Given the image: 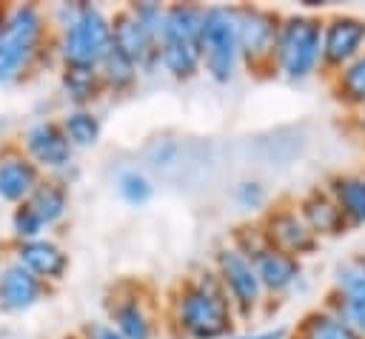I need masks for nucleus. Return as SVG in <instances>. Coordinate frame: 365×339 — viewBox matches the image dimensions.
<instances>
[{"label": "nucleus", "instance_id": "28", "mask_svg": "<svg viewBox=\"0 0 365 339\" xmlns=\"http://www.w3.org/2000/svg\"><path fill=\"white\" fill-rule=\"evenodd\" d=\"M37 236H46V228H43L40 217L26 202L14 205V211H11V239L14 242H29V239H37Z\"/></svg>", "mask_w": 365, "mask_h": 339}, {"label": "nucleus", "instance_id": "2", "mask_svg": "<svg viewBox=\"0 0 365 339\" xmlns=\"http://www.w3.org/2000/svg\"><path fill=\"white\" fill-rule=\"evenodd\" d=\"M48 48L54 51V37L40 6H0V85L26 77Z\"/></svg>", "mask_w": 365, "mask_h": 339}, {"label": "nucleus", "instance_id": "22", "mask_svg": "<svg viewBox=\"0 0 365 339\" xmlns=\"http://www.w3.org/2000/svg\"><path fill=\"white\" fill-rule=\"evenodd\" d=\"M328 194L345 214L348 225H365V177H356V174L331 177Z\"/></svg>", "mask_w": 365, "mask_h": 339}, {"label": "nucleus", "instance_id": "16", "mask_svg": "<svg viewBox=\"0 0 365 339\" xmlns=\"http://www.w3.org/2000/svg\"><path fill=\"white\" fill-rule=\"evenodd\" d=\"M51 293V285L37 279L9 254L0 259V313H26Z\"/></svg>", "mask_w": 365, "mask_h": 339}, {"label": "nucleus", "instance_id": "30", "mask_svg": "<svg viewBox=\"0 0 365 339\" xmlns=\"http://www.w3.org/2000/svg\"><path fill=\"white\" fill-rule=\"evenodd\" d=\"M331 311L339 313L354 330H359L365 336V302H354V299H342V296H334L331 302Z\"/></svg>", "mask_w": 365, "mask_h": 339}, {"label": "nucleus", "instance_id": "20", "mask_svg": "<svg viewBox=\"0 0 365 339\" xmlns=\"http://www.w3.org/2000/svg\"><path fill=\"white\" fill-rule=\"evenodd\" d=\"M288 339H365V336L359 330H354L331 308H317V311L305 313L297 322V328H291Z\"/></svg>", "mask_w": 365, "mask_h": 339}, {"label": "nucleus", "instance_id": "23", "mask_svg": "<svg viewBox=\"0 0 365 339\" xmlns=\"http://www.w3.org/2000/svg\"><path fill=\"white\" fill-rule=\"evenodd\" d=\"M97 71H100L103 88H106V91H114V94H125V91H131V88L137 85V80H140V68H137V63H134L128 54H123L114 43L108 46V51H106V57L100 60Z\"/></svg>", "mask_w": 365, "mask_h": 339}, {"label": "nucleus", "instance_id": "5", "mask_svg": "<svg viewBox=\"0 0 365 339\" xmlns=\"http://www.w3.org/2000/svg\"><path fill=\"white\" fill-rule=\"evenodd\" d=\"M165 6L163 3H131L111 14V43L128 54L140 74H154L160 68V34H163Z\"/></svg>", "mask_w": 365, "mask_h": 339}, {"label": "nucleus", "instance_id": "3", "mask_svg": "<svg viewBox=\"0 0 365 339\" xmlns=\"http://www.w3.org/2000/svg\"><path fill=\"white\" fill-rule=\"evenodd\" d=\"M63 23L54 37V54L63 66L97 68L111 46V14L94 3H66Z\"/></svg>", "mask_w": 365, "mask_h": 339}, {"label": "nucleus", "instance_id": "21", "mask_svg": "<svg viewBox=\"0 0 365 339\" xmlns=\"http://www.w3.org/2000/svg\"><path fill=\"white\" fill-rule=\"evenodd\" d=\"M60 88H63L66 100L71 103V108H88V103H94L106 91L100 71L91 66H63Z\"/></svg>", "mask_w": 365, "mask_h": 339}, {"label": "nucleus", "instance_id": "11", "mask_svg": "<svg viewBox=\"0 0 365 339\" xmlns=\"http://www.w3.org/2000/svg\"><path fill=\"white\" fill-rule=\"evenodd\" d=\"M106 322L123 339H157L160 319L151 296L137 282H120L106 296Z\"/></svg>", "mask_w": 365, "mask_h": 339}, {"label": "nucleus", "instance_id": "33", "mask_svg": "<svg viewBox=\"0 0 365 339\" xmlns=\"http://www.w3.org/2000/svg\"><path fill=\"white\" fill-rule=\"evenodd\" d=\"M57 339H83L77 330H71V333H63V336H57Z\"/></svg>", "mask_w": 365, "mask_h": 339}, {"label": "nucleus", "instance_id": "26", "mask_svg": "<svg viewBox=\"0 0 365 339\" xmlns=\"http://www.w3.org/2000/svg\"><path fill=\"white\" fill-rule=\"evenodd\" d=\"M336 94L351 105H365V51L336 71Z\"/></svg>", "mask_w": 365, "mask_h": 339}, {"label": "nucleus", "instance_id": "9", "mask_svg": "<svg viewBox=\"0 0 365 339\" xmlns=\"http://www.w3.org/2000/svg\"><path fill=\"white\" fill-rule=\"evenodd\" d=\"M211 268L220 276V282H222V288L228 293V302H231L237 319L240 322H248V319L259 316V311L265 308L268 296H265L262 282H259L254 265L248 262V256L237 245L225 242V245L217 248Z\"/></svg>", "mask_w": 365, "mask_h": 339}, {"label": "nucleus", "instance_id": "15", "mask_svg": "<svg viewBox=\"0 0 365 339\" xmlns=\"http://www.w3.org/2000/svg\"><path fill=\"white\" fill-rule=\"evenodd\" d=\"M9 256L14 262H20L26 271H31L37 279H43L46 285H60L71 268L68 251L51 236H37L29 242H11Z\"/></svg>", "mask_w": 365, "mask_h": 339}, {"label": "nucleus", "instance_id": "32", "mask_svg": "<svg viewBox=\"0 0 365 339\" xmlns=\"http://www.w3.org/2000/svg\"><path fill=\"white\" fill-rule=\"evenodd\" d=\"M291 328L285 325H274V328H262V330H251V333H240V336H228V339H288Z\"/></svg>", "mask_w": 365, "mask_h": 339}, {"label": "nucleus", "instance_id": "19", "mask_svg": "<svg viewBox=\"0 0 365 339\" xmlns=\"http://www.w3.org/2000/svg\"><path fill=\"white\" fill-rule=\"evenodd\" d=\"M26 205L40 217L43 228L48 231V228L60 225L66 219V214H68V188H66V182L60 177H48L46 174L40 179V185L31 191V197L26 199Z\"/></svg>", "mask_w": 365, "mask_h": 339}, {"label": "nucleus", "instance_id": "13", "mask_svg": "<svg viewBox=\"0 0 365 339\" xmlns=\"http://www.w3.org/2000/svg\"><path fill=\"white\" fill-rule=\"evenodd\" d=\"M17 145L48 177H54L57 171H63L71 162V157H74V148H71L68 137L60 128V120H51V117L31 122L20 134V142Z\"/></svg>", "mask_w": 365, "mask_h": 339}, {"label": "nucleus", "instance_id": "4", "mask_svg": "<svg viewBox=\"0 0 365 339\" xmlns=\"http://www.w3.org/2000/svg\"><path fill=\"white\" fill-rule=\"evenodd\" d=\"M202 11L197 3L165 6L160 34V68L174 80H191L202 71Z\"/></svg>", "mask_w": 365, "mask_h": 339}, {"label": "nucleus", "instance_id": "35", "mask_svg": "<svg viewBox=\"0 0 365 339\" xmlns=\"http://www.w3.org/2000/svg\"><path fill=\"white\" fill-rule=\"evenodd\" d=\"M0 259H3V256H0Z\"/></svg>", "mask_w": 365, "mask_h": 339}, {"label": "nucleus", "instance_id": "17", "mask_svg": "<svg viewBox=\"0 0 365 339\" xmlns=\"http://www.w3.org/2000/svg\"><path fill=\"white\" fill-rule=\"evenodd\" d=\"M46 174L23 154L17 142L0 151V202L23 205Z\"/></svg>", "mask_w": 365, "mask_h": 339}, {"label": "nucleus", "instance_id": "14", "mask_svg": "<svg viewBox=\"0 0 365 339\" xmlns=\"http://www.w3.org/2000/svg\"><path fill=\"white\" fill-rule=\"evenodd\" d=\"M365 20L351 14H334L322 20V68L339 71L362 54Z\"/></svg>", "mask_w": 365, "mask_h": 339}, {"label": "nucleus", "instance_id": "31", "mask_svg": "<svg viewBox=\"0 0 365 339\" xmlns=\"http://www.w3.org/2000/svg\"><path fill=\"white\" fill-rule=\"evenodd\" d=\"M77 333L83 336V339H123L106 319H91V322H83L80 328H77Z\"/></svg>", "mask_w": 365, "mask_h": 339}, {"label": "nucleus", "instance_id": "12", "mask_svg": "<svg viewBox=\"0 0 365 339\" xmlns=\"http://www.w3.org/2000/svg\"><path fill=\"white\" fill-rule=\"evenodd\" d=\"M259 231H262L268 245H274L277 251L291 254L297 259H302L319 248V239L314 236V231L308 228L302 214L297 211V202L294 205L282 202V205L268 208L259 219Z\"/></svg>", "mask_w": 365, "mask_h": 339}, {"label": "nucleus", "instance_id": "24", "mask_svg": "<svg viewBox=\"0 0 365 339\" xmlns=\"http://www.w3.org/2000/svg\"><path fill=\"white\" fill-rule=\"evenodd\" d=\"M60 128L68 137V142H71L74 151L77 148L97 145L100 142V134H103V122H100V117L91 108H68V111H63Z\"/></svg>", "mask_w": 365, "mask_h": 339}, {"label": "nucleus", "instance_id": "10", "mask_svg": "<svg viewBox=\"0 0 365 339\" xmlns=\"http://www.w3.org/2000/svg\"><path fill=\"white\" fill-rule=\"evenodd\" d=\"M234 14L242 66L254 74H274V48L282 14L262 6H234Z\"/></svg>", "mask_w": 365, "mask_h": 339}, {"label": "nucleus", "instance_id": "27", "mask_svg": "<svg viewBox=\"0 0 365 339\" xmlns=\"http://www.w3.org/2000/svg\"><path fill=\"white\" fill-rule=\"evenodd\" d=\"M117 194H120L128 205L140 208V205H145V202L154 197V182H151L143 171H137V168H123V171L117 174Z\"/></svg>", "mask_w": 365, "mask_h": 339}, {"label": "nucleus", "instance_id": "34", "mask_svg": "<svg viewBox=\"0 0 365 339\" xmlns=\"http://www.w3.org/2000/svg\"><path fill=\"white\" fill-rule=\"evenodd\" d=\"M362 128H365V111H362Z\"/></svg>", "mask_w": 365, "mask_h": 339}, {"label": "nucleus", "instance_id": "25", "mask_svg": "<svg viewBox=\"0 0 365 339\" xmlns=\"http://www.w3.org/2000/svg\"><path fill=\"white\" fill-rule=\"evenodd\" d=\"M334 296L365 302V254L345 259L334 271Z\"/></svg>", "mask_w": 365, "mask_h": 339}, {"label": "nucleus", "instance_id": "6", "mask_svg": "<svg viewBox=\"0 0 365 339\" xmlns=\"http://www.w3.org/2000/svg\"><path fill=\"white\" fill-rule=\"evenodd\" d=\"M322 68V17L282 14L274 48V74L299 83Z\"/></svg>", "mask_w": 365, "mask_h": 339}, {"label": "nucleus", "instance_id": "29", "mask_svg": "<svg viewBox=\"0 0 365 339\" xmlns=\"http://www.w3.org/2000/svg\"><path fill=\"white\" fill-rule=\"evenodd\" d=\"M234 199L240 208L245 211H259L265 202H268V191L259 179H242L237 188H234Z\"/></svg>", "mask_w": 365, "mask_h": 339}, {"label": "nucleus", "instance_id": "7", "mask_svg": "<svg viewBox=\"0 0 365 339\" xmlns=\"http://www.w3.org/2000/svg\"><path fill=\"white\" fill-rule=\"evenodd\" d=\"M231 245H237L248 256V262L254 265V271H257V276L262 282L265 296L288 293L299 282V276H302V262L297 256L282 254L274 245H268L262 231H259V222L240 225L234 231V236H231Z\"/></svg>", "mask_w": 365, "mask_h": 339}, {"label": "nucleus", "instance_id": "1", "mask_svg": "<svg viewBox=\"0 0 365 339\" xmlns=\"http://www.w3.org/2000/svg\"><path fill=\"white\" fill-rule=\"evenodd\" d=\"M165 319L180 339H228L240 322L214 268H200L174 285Z\"/></svg>", "mask_w": 365, "mask_h": 339}, {"label": "nucleus", "instance_id": "8", "mask_svg": "<svg viewBox=\"0 0 365 339\" xmlns=\"http://www.w3.org/2000/svg\"><path fill=\"white\" fill-rule=\"evenodd\" d=\"M240 34L234 6H205L202 11V71L214 83H231L237 77Z\"/></svg>", "mask_w": 365, "mask_h": 339}, {"label": "nucleus", "instance_id": "18", "mask_svg": "<svg viewBox=\"0 0 365 339\" xmlns=\"http://www.w3.org/2000/svg\"><path fill=\"white\" fill-rule=\"evenodd\" d=\"M297 211L302 214V219L308 222V228L314 231L317 239L339 236L348 231V219L339 211V205L334 202V197L328 194V188H311L305 197H299Z\"/></svg>", "mask_w": 365, "mask_h": 339}]
</instances>
